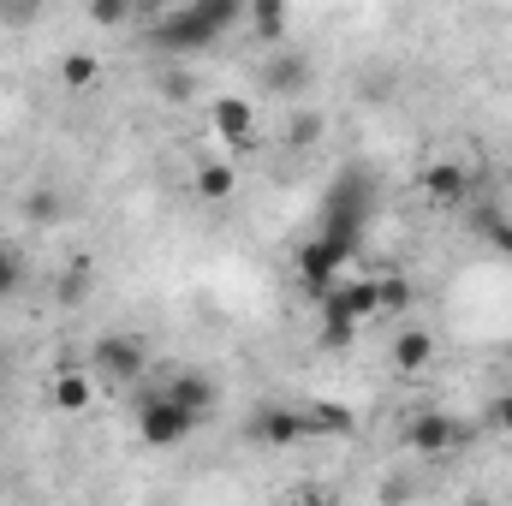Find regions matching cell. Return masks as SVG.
<instances>
[{
    "label": "cell",
    "instance_id": "cell-14",
    "mask_svg": "<svg viewBox=\"0 0 512 506\" xmlns=\"http://www.w3.org/2000/svg\"><path fill=\"white\" fill-rule=\"evenodd\" d=\"M245 18L256 24V36H262V42H280V36H286V0H251V6H245Z\"/></svg>",
    "mask_w": 512,
    "mask_h": 506
},
{
    "label": "cell",
    "instance_id": "cell-29",
    "mask_svg": "<svg viewBox=\"0 0 512 506\" xmlns=\"http://www.w3.org/2000/svg\"><path fill=\"white\" fill-rule=\"evenodd\" d=\"M495 423H501V429L512 435V387L501 393V399H495Z\"/></svg>",
    "mask_w": 512,
    "mask_h": 506
},
{
    "label": "cell",
    "instance_id": "cell-22",
    "mask_svg": "<svg viewBox=\"0 0 512 506\" xmlns=\"http://www.w3.org/2000/svg\"><path fill=\"white\" fill-rule=\"evenodd\" d=\"M477 233H483L495 251L512 256V221H507V215H495V209H489V215H477Z\"/></svg>",
    "mask_w": 512,
    "mask_h": 506
},
{
    "label": "cell",
    "instance_id": "cell-24",
    "mask_svg": "<svg viewBox=\"0 0 512 506\" xmlns=\"http://www.w3.org/2000/svg\"><path fill=\"white\" fill-rule=\"evenodd\" d=\"M18 286H24V256L0 245V304H6V298H12Z\"/></svg>",
    "mask_w": 512,
    "mask_h": 506
},
{
    "label": "cell",
    "instance_id": "cell-3",
    "mask_svg": "<svg viewBox=\"0 0 512 506\" xmlns=\"http://www.w3.org/2000/svg\"><path fill=\"white\" fill-rule=\"evenodd\" d=\"M191 429H197V417H191L173 393H149V399L137 405V435H143V447H179V441H191Z\"/></svg>",
    "mask_w": 512,
    "mask_h": 506
},
{
    "label": "cell",
    "instance_id": "cell-26",
    "mask_svg": "<svg viewBox=\"0 0 512 506\" xmlns=\"http://www.w3.org/2000/svg\"><path fill=\"white\" fill-rule=\"evenodd\" d=\"M36 12H42V0H0V18L6 24H30Z\"/></svg>",
    "mask_w": 512,
    "mask_h": 506
},
{
    "label": "cell",
    "instance_id": "cell-15",
    "mask_svg": "<svg viewBox=\"0 0 512 506\" xmlns=\"http://www.w3.org/2000/svg\"><path fill=\"white\" fill-rule=\"evenodd\" d=\"M54 405H60V411H90V376L60 364V381H54Z\"/></svg>",
    "mask_w": 512,
    "mask_h": 506
},
{
    "label": "cell",
    "instance_id": "cell-1",
    "mask_svg": "<svg viewBox=\"0 0 512 506\" xmlns=\"http://www.w3.org/2000/svg\"><path fill=\"white\" fill-rule=\"evenodd\" d=\"M370 215H376V185L370 173H340L322 197V215H316V233L328 245H340L346 256L364 251V233H370Z\"/></svg>",
    "mask_w": 512,
    "mask_h": 506
},
{
    "label": "cell",
    "instance_id": "cell-8",
    "mask_svg": "<svg viewBox=\"0 0 512 506\" xmlns=\"http://www.w3.org/2000/svg\"><path fill=\"white\" fill-rule=\"evenodd\" d=\"M310 435V411H292V405H268L251 417V441L262 447H298Z\"/></svg>",
    "mask_w": 512,
    "mask_h": 506
},
{
    "label": "cell",
    "instance_id": "cell-19",
    "mask_svg": "<svg viewBox=\"0 0 512 506\" xmlns=\"http://www.w3.org/2000/svg\"><path fill=\"white\" fill-rule=\"evenodd\" d=\"M352 411L346 405H310V435H346Z\"/></svg>",
    "mask_w": 512,
    "mask_h": 506
},
{
    "label": "cell",
    "instance_id": "cell-4",
    "mask_svg": "<svg viewBox=\"0 0 512 506\" xmlns=\"http://www.w3.org/2000/svg\"><path fill=\"white\" fill-rule=\"evenodd\" d=\"M316 304H322V322H352V328H364L370 316H382V286H376V280H346V274H340Z\"/></svg>",
    "mask_w": 512,
    "mask_h": 506
},
{
    "label": "cell",
    "instance_id": "cell-2",
    "mask_svg": "<svg viewBox=\"0 0 512 506\" xmlns=\"http://www.w3.org/2000/svg\"><path fill=\"white\" fill-rule=\"evenodd\" d=\"M221 36H227V24H221L203 0H185V6L161 12V18H155V30H149V42H155L161 54H173V60H191V54L215 48Z\"/></svg>",
    "mask_w": 512,
    "mask_h": 506
},
{
    "label": "cell",
    "instance_id": "cell-21",
    "mask_svg": "<svg viewBox=\"0 0 512 506\" xmlns=\"http://www.w3.org/2000/svg\"><path fill=\"white\" fill-rule=\"evenodd\" d=\"M90 298V262H72L60 274V304H84Z\"/></svg>",
    "mask_w": 512,
    "mask_h": 506
},
{
    "label": "cell",
    "instance_id": "cell-9",
    "mask_svg": "<svg viewBox=\"0 0 512 506\" xmlns=\"http://www.w3.org/2000/svg\"><path fill=\"white\" fill-rule=\"evenodd\" d=\"M209 126L221 143H233V149H251L256 143V108L245 96H215L209 102Z\"/></svg>",
    "mask_w": 512,
    "mask_h": 506
},
{
    "label": "cell",
    "instance_id": "cell-17",
    "mask_svg": "<svg viewBox=\"0 0 512 506\" xmlns=\"http://www.w3.org/2000/svg\"><path fill=\"white\" fill-rule=\"evenodd\" d=\"M24 215H30L36 227H54V221H66V197L42 185V191H30V197H24Z\"/></svg>",
    "mask_w": 512,
    "mask_h": 506
},
{
    "label": "cell",
    "instance_id": "cell-12",
    "mask_svg": "<svg viewBox=\"0 0 512 506\" xmlns=\"http://www.w3.org/2000/svg\"><path fill=\"white\" fill-rule=\"evenodd\" d=\"M387 352H393V364H399L405 376H417V370L435 364V334H423V328H399Z\"/></svg>",
    "mask_w": 512,
    "mask_h": 506
},
{
    "label": "cell",
    "instance_id": "cell-23",
    "mask_svg": "<svg viewBox=\"0 0 512 506\" xmlns=\"http://www.w3.org/2000/svg\"><path fill=\"white\" fill-rule=\"evenodd\" d=\"M131 18V0H90V24H102V30H120Z\"/></svg>",
    "mask_w": 512,
    "mask_h": 506
},
{
    "label": "cell",
    "instance_id": "cell-16",
    "mask_svg": "<svg viewBox=\"0 0 512 506\" xmlns=\"http://www.w3.org/2000/svg\"><path fill=\"white\" fill-rule=\"evenodd\" d=\"M233 185H239V173H233L227 161H203V167H197V197L221 203V197H233Z\"/></svg>",
    "mask_w": 512,
    "mask_h": 506
},
{
    "label": "cell",
    "instance_id": "cell-5",
    "mask_svg": "<svg viewBox=\"0 0 512 506\" xmlns=\"http://www.w3.org/2000/svg\"><path fill=\"white\" fill-rule=\"evenodd\" d=\"M465 441H471V429H465L459 417H447V411H417V417L405 423V447L423 453V459H447V453L465 447Z\"/></svg>",
    "mask_w": 512,
    "mask_h": 506
},
{
    "label": "cell",
    "instance_id": "cell-11",
    "mask_svg": "<svg viewBox=\"0 0 512 506\" xmlns=\"http://www.w3.org/2000/svg\"><path fill=\"white\" fill-rule=\"evenodd\" d=\"M423 191H429V203H465V191H471V173L459 167V161H435V167H423Z\"/></svg>",
    "mask_w": 512,
    "mask_h": 506
},
{
    "label": "cell",
    "instance_id": "cell-28",
    "mask_svg": "<svg viewBox=\"0 0 512 506\" xmlns=\"http://www.w3.org/2000/svg\"><path fill=\"white\" fill-rule=\"evenodd\" d=\"M352 334H358L352 322H322V346H328V352H340V346H352Z\"/></svg>",
    "mask_w": 512,
    "mask_h": 506
},
{
    "label": "cell",
    "instance_id": "cell-7",
    "mask_svg": "<svg viewBox=\"0 0 512 506\" xmlns=\"http://www.w3.org/2000/svg\"><path fill=\"white\" fill-rule=\"evenodd\" d=\"M90 364H96L108 381H137L149 358H143V346H137L131 334H102V340L90 346Z\"/></svg>",
    "mask_w": 512,
    "mask_h": 506
},
{
    "label": "cell",
    "instance_id": "cell-20",
    "mask_svg": "<svg viewBox=\"0 0 512 506\" xmlns=\"http://www.w3.org/2000/svg\"><path fill=\"white\" fill-rule=\"evenodd\" d=\"M376 286H382V316H405L411 310V280L405 274H382Z\"/></svg>",
    "mask_w": 512,
    "mask_h": 506
},
{
    "label": "cell",
    "instance_id": "cell-13",
    "mask_svg": "<svg viewBox=\"0 0 512 506\" xmlns=\"http://www.w3.org/2000/svg\"><path fill=\"white\" fill-rule=\"evenodd\" d=\"M310 84V60L304 54H280L274 66H268V90H280V96H298Z\"/></svg>",
    "mask_w": 512,
    "mask_h": 506
},
{
    "label": "cell",
    "instance_id": "cell-18",
    "mask_svg": "<svg viewBox=\"0 0 512 506\" xmlns=\"http://www.w3.org/2000/svg\"><path fill=\"white\" fill-rule=\"evenodd\" d=\"M60 78H66V90H90L102 78V60L96 54H66L60 60Z\"/></svg>",
    "mask_w": 512,
    "mask_h": 506
},
{
    "label": "cell",
    "instance_id": "cell-27",
    "mask_svg": "<svg viewBox=\"0 0 512 506\" xmlns=\"http://www.w3.org/2000/svg\"><path fill=\"white\" fill-rule=\"evenodd\" d=\"M161 96L167 102H191V72H167L161 78Z\"/></svg>",
    "mask_w": 512,
    "mask_h": 506
},
{
    "label": "cell",
    "instance_id": "cell-6",
    "mask_svg": "<svg viewBox=\"0 0 512 506\" xmlns=\"http://www.w3.org/2000/svg\"><path fill=\"white\" fill-rule=\"evenodd\" d=\"M346 262H352V256L340 251V245H328L322 233H310V239L298 245V286H304L310 298H322V292L340 280V268H346Z\"/></svg>",
    "mask_w": 512,
    "mask_h": 506
},
{
    "label": "cell",
    "instance_id": "cell-10",
    "mask_svg": "<svg viewBox=\"0 0 512 506\" xmlns=\"http://www.w3.org/2000/svg\"><path fill=\"white\" fill-rule=\"evenodd\" d=\"M161 393H173V399H179V405H185V411H191L197 423H203V417H209V411L221 405V387H215V381L203 376V370H179V376L167 381Z\"/></svg>",
    "mask_w": 512,
    "mask_h": 506
},
{
    "label": "cell",
    "instance_id": "cell-25",
    "mask_svg": "<svg viewBox=\"0 0 512 506\" xmlns=\"http://www.w3.org/2000/svg\"><path fill=\"white\" fill-rule=\"evenodd\" d=\"M316 137H322V114H298L292 131H286V143H292V149H310Z\"/></svg>",
    "mask_w": 512,
    "mask_h": 506
}]
</instances>
